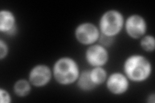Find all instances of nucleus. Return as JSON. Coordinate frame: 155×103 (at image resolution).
Returning <instances> with one entry per match:
<instances>
[{
    "label": "nucleus",
    "mask_w": 155,
    "mask_h": 103,
    "mask_svg": "<svg viewBox=\"0 0 155 103\" xmlns=\"http://www.w3.org/2000/svg\"><path fill=\"white\" fill-rule=\"evenodd\" d=\"M153 66L149 58L142 53H132L125 58L122 72L130 82L140 84L152 76Z\"/></svg>",
    "instance_id": "1"
},
{
    "label": "nucleus",
    "mask_w": 155,
    "mask_h": 103,
    "mask_svg": "<svg viewBox=\"0 0 155 103\" xmlns=\"http://www.w3.org/2000/svg\"><path fill=\"white\" fill-rule=\"evenodd\" d=\"M9 46L5 40L0 39V60L2 61L7 57L9 54Z\"/></svg>",
    "instance_id": "14"
},
{
    "label": "nucleus",
    "mask_w": 155,
    "mask_h": 103,
    "mask_svg": "<svg viewBox=\"0 0 155 103\" xmlns=\"http://www.w3.org/2000/svg\"><path fill=\"white\" fill-rule=\"evenodd\" d=\"M18 31L16 14L9 9L0 11V32L6 36H15Z\"/></svg>",
    "instance_id": "9"
},
{
    "label": "nucleus",
    "mask_w": 155,
    "mask_h": 103,
    "mask_svg": "<svg viewBox=\"0 0 155 103\" xmlns=\"http://www.w3.org/2000/svg\"><path fill=\"white\" fill-rule=\"evenodd\" d=\"M51 68L53 79L62 86L76 84L81 71L79 63L70 56L58 58Z\"/></svg>",
    "instance_id": "2"
},
{
    "label": "nucleus",
    "mask_w": 155,
    "mask_h": 103,
    "mask_svg": "<svg viewBox=\"0 0 155 103\" xmlns=\"http://www.w3.org/2000/svg\"><path fill=\"white\" fill-rule=\"evenodd\" d=\"M130 83L122 72H113L109 73L104 85L110 94L120 96L129 90Z\"/></svg>",
    "instance_id": "8"
},
{
    "label": "nucleus",
    "mask_w": 155,
    "mask_h": 103,
    "mask_svg": "<svg viewBox=\"0 0 155 103\" xmlns=\"http://www.w3.org/2000/svg\"><path fill=\"white\" fill-rule=\"evenodd\" d=\"M148 24L145 18L139 14H132L125 19L124 31L132 40H139L147 34Z\"/></svg>",
    "instance_id": "5"
},
{
    "label": "nucleus",
    "mask_w": 155,
    "mask_h": 103,
    "mask_svg": "<svg viewBox=\"0 0 155 103\" xmlns=\"http://www.w3.org/2000/svg\"><path fill=\"white\" fill-rule=\"evenodd\" d=\"M139 45L144 52H153L155 50V38L151 34H145L139 40Z\"/></svg>",
    "instance_id": "13"
},
{
    "label": "nucleus",
    "mask_w": 155,
    "mask_h": 103,
    "mask_svg": "<svg viewBox=\"0 0 155 103\" xmlns=\"http://www.w3.org/2000/svg\"><path fill=\"white\" fill-rule=\"evenodd\" d=\"M109 48L98 43L87 47L84 53L85 61L91 68L104 67L109 61Z\"/></svg>",
    "instance_id": "6"
},
{
    "label": "nucleus",
    "mask_w": 155,
    "mask_h": 103,
    "mask_svg": "<svg viewBox=\"0 0 155 103\" xmlns=\"http://www.w3.org/2000/svg\"><path fill=\"white\" fill-rule=\"evenodd\" d=\"M75 85L80 91L83 92H90L97 88L91 79L89 69L81 71Z\"/></svg>",
    "instance_id": "10"
},
{
    "label": "nucleus",
    "mask_w": 155,
    "mask_h": 103,
    "mask_svg": "<svg viewBox=\"0 0 155 103\" xmlns=\"http://www.w3.org/2000/svg\"><path fill=\"white\" fill-rule=\"evenodd\" d=\"M0 102L1 103H11L12 98L10 92L6 88H0Z\"/></svg>",
    "instance_id": "16"
},
{
    "label": "nucleus",
    "mask_w": 155,
    "mask_h": 103,
    "mask_svg": "<svg viewBox=\"0 0 155 103\" xmlns=\"http://www.w3.org/2000/svg\"><path fill=\"white\" fill-rule=\"evenodd\" d=\"M147 103H154L155 102V94L153 92L150 94L147 97Z\"/></svg>",
    "instance_id": "17"
},
{
    "label": "nucleus",
    "mask_w": 155,
    "mask_h": 103,
    "mask_svg": "<svg viewBox=\"0 0 155 103\" xmlns=\"http://www.w3.org/2000/svg\"><path fill=\"white\" fill-rule=\"evenodd\" d=\"M89 70L91 79L97 88L105 84L109 73L104 67H92Z\"/></svg>",
    "instance_id": "12"
},
{
    "label": "nucleus",
    "mask_w": 155,
    "mask_h": 103,
    "mask_svg": "<svg viewBox=\"0 0 155 103\" xmlns=\"http://www.w3.org/2000/svg\"><path fill=\"white\" fill-rule=\"evenodd\" d=\"M100 35L98 25L90 21L79 23L74 31L76 41L80 45L87 47L98 43Z\"/></svg>",
    "instance_id": "4"
},
{
    "label": "nucleus",
    "mask_w": 155,
    "mask_h": 103,
    "mask_svg": "<svg viewBox=\"0 0 155 103\" xmlns=\"http://www.w3.org/2000/svg\"><path fill=\"white\" fill-rule=\"evenodd\" d=\"M125 17L117 9H109L99 18L97 25L101 35L116 37L124 31Z\"/></svg>",
    "instance_id": "3"
},
{
    "label": "nucleus",
    "mask_w": 155,
    "mask_h": 103,
    "mask_svg": "<svg viewBox=\"0 0 155 103\" xmlns=\"http://www.w3.org/2000/svg\"><path fill=\"white\" fill-rule=\"evenodd\" d=\"M27 79L33 87L44 88L53 79L52 68L46 64H37L29 70Z\"/></svg>",
    "instance_id": "7"
},
{
    "label": "nucleus",
    "mask_w": 155,
    "mask_h": 103,
    "mask_svg": "<svg viewBox=\"0 0 155 103\" xmlns=\"http://www.w3.org/2000/svg\"><path fill=\"white\" fill-rule=\"evenodd\" d=\"M115 40H116V37L101 35V34L98 43L102 46L109 48L114 45Z\"/></svg>",
    "instance_id": "15"
},
{
    "label": "nucleus",
    "mask_w": 155,
    "mask_h": 103,
    "mask_svg": "<svg viewBox=\"0 0 155 103\" xmlns=\"http://www.w3.org/2000/svg\"><path fill=\"white\" fill-rule=\"evenodd\" d=\"M33 86L27 79H19L15 81L12 91L18 97H25L31 94Z\"/></svg>",
    "instance_id": "11"
}]
</instances>
